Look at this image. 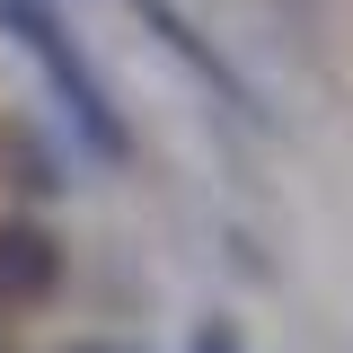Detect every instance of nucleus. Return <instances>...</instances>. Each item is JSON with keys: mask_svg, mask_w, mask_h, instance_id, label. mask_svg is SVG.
Masks as SVG:
<instances>
[{"mask_svg": "<svg viewBox=\"0 0 353 353\" xmlns=\"http://www.w3.org/2000/svg\"><path fill=\"white\" fill-rule=\"evenodd\" d=\"M0 353H18V327H9V318H0Z\"/></svg>", "mask_w": 353, "mask_h": 353, "instance_id": "7", "label": "nucleus"}, {"mask_svg": "<svg viewBox=\"0 0 353 353\" xmlns=\"http://www.w3.org/2000/svg\"><path fill=\"white\" fill-rule=\"evenodd\" d=\"M62 274H71V256H62V239H53L44 221H27V212L0 221V318L44 309L62 292Z\"/></svg>", "mask_w": 353, "mask_h": 353, "instance_id": "2", "label": "nucleus"}, {"mask_svg": "<svg viewBox=\"0 0 353 353\" xmlns=\"http://www.w3.org/2000/svg\"><path fill=\"white\" fill-rule=\"evenodd\" d=\"M132 18H141L150 36L168 44V53H176V62H185V71H194L203 88H212L221 106H239V115H256V88L239 80V62H230V53H221V44L203 36V27H194V18H185L176 0H132Z\"/></svg>", "mask_w": 353, "mask_h": 353, "instance_id": "3", "label": "nucleus"}, {"mask_svg": "<svg viewBox=\"0 0 353 353\" xmlns=\"http://www.w3.org/2000/svg\"><path fill=\"white\" fill-rule=\"evenodd\" d=\"M185 353H239V327H230V318H203V327L185 336Z\"/></svg>", "mask_w": 353, "mask_h": 353, "instance_id": "5", "label": "nucleus"}, {"mask_svg": "<svg viewBox=\"0 0 353 353\" xmlns=\"http://www.w3.org/2000/svg\"><path fill=\"white\" fill-rule=\"evenodd\" d=\"M71 353H132V345H115V336H88V345H71Z\"/></svg>", "mask_w": 353, "mask_h": 353, "instance_id": "6", "label": "nucleus"}, {"mask_svg": "<svg viewBox=\"0 0 353 353\" xmlns=\"http://www.w3.org/2000/svg\"><path fill=\"white\" fill-rule=\"evenodd\" d=\"M9 185L18 194H62V159L44 150L36 132H9Z\"/></svg>", "mask_w": 353, "mask_h": 353, "instance_id": "4", "label": "nucleus"}, {"mask_svg": "<svg viewBox=\"0 0 353 353\" xmlns=\"http://www.w3.org/2000/svg\"><path fill=\"white\" fill-rule=\"evenodd\" d=\"M0 27L27 44V62L44 71V88H53V106L71 115V132H80L97 159L124 168L132 159V124L115 115V97H106V80H97V62L80 53V36L62 27V9H53V0H0Z\"/></svg>", "mask_w": 353, "mask_h": 353, "instance_id": "1", "label": "nucleus"}]
</instances>
